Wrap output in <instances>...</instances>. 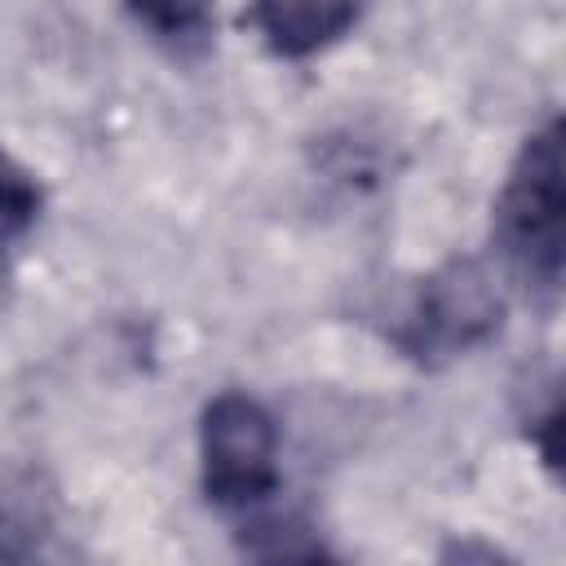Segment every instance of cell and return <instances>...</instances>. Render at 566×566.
Here are the masks:
<instances>
[{"label":"cell","instance_id":"6da1fadb","mask_svg":"<svg viewBox=\"0 0 566 566\" xmlns=\"http://www.w3.org/2000/svg\"><path fill=\"white\" fill-rule=\"evenodd\" d=\"M491 243L504 270L535 296L557 301L566 265V181H562V119L535 124L491 203Z\"/></svg>","mask_w":566,"mask_h":566},{"label":"cell","instance_id":"7a4b0ae2","mask_svg":"<svg viewBox=\"0 0 566 566\" xmlns=\"http://www.w3.org/2000/svg\"><path fill=\"white\" fill-rule=\"evenodd\" d=\"M500 327H504V292L495 274L473 256H451L416 279L385 336L407 363L438 371L491 345Z\"/></svg>","mask_w":566,"mask_h":566},{"label":"cell","instance_id":"3957f363","mask_svg":"<svg viewBox=\"0 0 566 566\" xmlns=\"http://www.w3.org/2000/svg\"><path fill=\"white\" fill-rule=\"evenodd\" d=\"M199 486L203 500L243 522L256 509L274 504L279 473V424L270 407L243 389H221L199 411Z\"/></svg>","mask_w":566,"mask_h":566},{"label":"cell","instance_id":"277c9868","mask_svg":"<svg viewBox=\"0 0 566 566\" xmlns=\"http://www.w3.org/2000/svg\"><path fill=\"white\" fill-rule=\"evenodd\" d=\"M367 13V0H248V22L283 62H305L340 44Z\"/></svg>","mask_w":566,"mask_h":566},{"label":"cell","instance_id":"5b68a950","mask_svg":"<svg viewBox=\"0 0 566 566\" xmlns=\"http://www.w3.org/2000/svg\"><path fill=\"white\" fill-rule=\"evenodd\" d=\"M133 22L172 57L195 62L212 49L217 0H124Z\"/></svg>","mask_w":566,"mask_h":566},{"label":"cell","instance_id":"8992f818","mask_svg":"<svg viewBox=\"0 0 566 566\" xmlns=\"http://www.w3.org/2000/svg\"><path fill=\"white\" fill-rule=\"evenodd\" d=\"M44 212V186L40 177L0 146V252L18 248Z\"/></svg>","mask_w":566,"mask_h":566}]
</instances>
